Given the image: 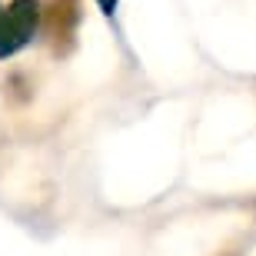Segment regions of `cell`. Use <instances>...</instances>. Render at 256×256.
Returning a JSON list of instances; mask_svg holds the SVG:
<instances>
[{
  "mask_svg": "<svg viewBox=\"0 0 256 256\" xmlns=\"http://www.w3.org/2000/svg\"><path fill=\"white\" fill-rule=\"evenodd\" d=\"M100 7H104V10H106V14H110V10H114V7H116V0H100Z\"/></svg>",
  "mask_w": 256,
  "mask_h": 256,
  "instance_id": "2",
  "label": "cell"
},
{
  "mask_svg": "<svg viewBox=\"0 0 256 256\" xmlns=\"http://www.w3.org/2000/svg\"><path fill=\"white\" fill-rule=\"evenodd\" d=\"M40 20V4L37 0H14L7 10H0V57L17 54L27 47Z\"/></svg>",
  "mask_w": 256,
  "mask_h": 256,
  "instance_id": "1",
  "label": "cell"
}]
</instances>
